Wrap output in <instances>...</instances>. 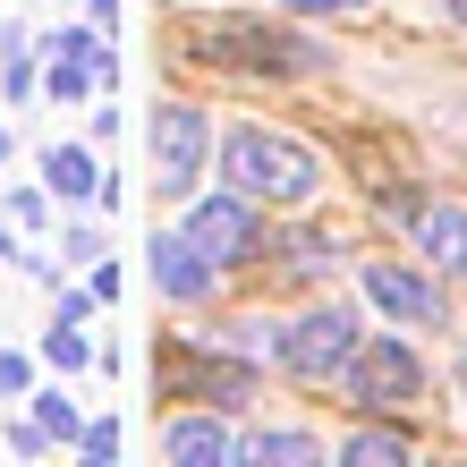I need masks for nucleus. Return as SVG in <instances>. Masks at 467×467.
<instances>
[{"label":"nucleus","mask_w":467,"mask_h":467,"mask_svg":"<svg viewBox=\"0 0 467 467\" xmlns=\"http://www.w3.org/2000/svg\"><path fill=\"white\" fill-rule=\"evenodd\" d=\"M222 171L246 204H306L315 187H323V161L306 145H289L281 128H230V145H222Z\"/></svg>","instance_id":"1"},{"label":"nucleus","mask_w":467,"mask_h":467,"mask_svg":"<svg viewBox=\"0 0 467 467\" xmlns=\"http://www.w3.org/2000/svg\"><path fill=\"white\" fill-rule=\"evenodd\" d=\"M187 51L213 60V68H272V77H297V68L323 60L306 35H281V26H264V17H204L196 35H187Z\"/></svg>","instance_id":"2"},{"label":"nucleus","mask_w":467,"mask_h":467,"mask_svg":"<svg viewBox=\"0 0 467 467\" xmlns=\"http://www.w3.org/2000/svg\"><path fill=\"white\" fill-rule=\"evenodd\" d=\"M348 357H357V315L340 306V297H332V306H315V315H297L289 332H281V366L297 382H332Z\"/></svg>","instance_id":"3"},{"label":"nucleus","mask_w":467,"mask_h":467,"mask_svg":"<svg viewBox=\"0 0 467 467\" xmlns=\"http://www.w3.org/2000/svg\"><path fill=\"white\" fill-rule=\"evenodd\" d=\"M348 382V400L357 408H408L425 391V366H417V348H400V340H357V357L340 366Z\"/></svg>","instance_id":"4"},{"label":"nucleus","mask_w":467,"mask_h":467,"mask_svg":"<svg viewBox=\"0 0 467 467\" xmlns=\"http://www.w3.org/2000/svg\"><path fill=\"white\" fill-rule=\"evenodd\" d=\"M213 119L204 111H187V102H161L153 111V179H161V196H187L196 187V171H204V136Z\"/></svg>","instance_id":"5"},{"label":"nucleus","mask_w":467,"mask_h":467,"mask_svg":"<svg viewBox=\"0 0 467 467\" xmlns=\"http://www.w3.org/2000/svg\"><path fill=\"white\" fill-rule=\"evenodd\" d=\"M187 238H196V255L213 272H230V264L255 255V204H246L238 187H230V196H204L196 213H187Z\"/></svg>","instance_id":"6"},{"label":"nucleus","mask_w":467,"mask_h":467,"mask_svg":"<svg viewBox=\"0 0 467 467\" xmlns=\"http://www.w3.org/2000/svg\"><path fill=\"white\" fill-rule=\"evenodd\" d=\"M366 297L391 323H417V332H442V289L425 281L417 264H366Z\"/></svg>","instance_id":"7"},{"label":"nucleus","mask_w":467,"mask_h":467,"mask_svg":"<svg viewBox=\"0 0 467 467\" xmlns=\"http://www.w3.org/2000/svg\"><path fill=\"white\" fill-rule=\"evenodd\" d=\"M153 281H161V297H179V306H187V297L213 289V264L196 255V238H187V230H161L153 238Z\"/></svg>","instance_id":"8"},{"label":"nucleus","mask_w":467,"mask_h":467,"mask_svg":"<svg viewBox=\"0 0 467 467\" xmlns=\"http://www.w3.org/2000/svg\"><path fill=\"white\" fill-rule=\"evenodd\" d=\"M161 451H171L179 467H222L238 442H230V433L222 425H213V417H171V433H161Z\"/></svg>","instance_id":"9"},{"label":"nucleus","mask_w":467,"mask_h":467,"mask_svg":"<svg viewBox=\"0 0 467 467\" xmlns=\"http://www.w3.org/2000/svg\"><path fill=\"white\" fill-rule=\"evenodd\" d=\"M417 238H425V255L442 264V272H467V213L459 204H425L417 213Z\"/></svg>","instance_id":"10"},{"label":"nucleus","mask_w":467,"mask_h":467,"mask_svg":"<svg viewBox=\"0 0 467 467\" xmlns=\"http://www.w3.org/2000/svg\"><path fill=\"white\" fill-rule=\"evenodd\" d=\"M246 459H281V467H315L323 459V442L315 433H255V442H238Z\"/></svg>","instance_id":"11"},{"label":"nucleus","mask_w":467,"mask_h":467,"mask_svg":"<svg viewBox=\"0 0 467 467\" xmlns=\"http://www.w3.org/2000/svg\"><path fill=\"white\" fill-rule=\"evenodd\" d=\"M43 171H51V187H60V196H86V204H94V187H102V179H94V161L77 153V145H51Z\"/></svg>","instance_id":"12"},{"label":"nucleus","mask_w":467,"mask_h":467,"mask_svg":"<svg viewBox=\"0 0 467 467\" xmlns=\"http://www.w3.org/2000/svg\"><path fill=\"white\" fill-rule=\"evenodd\" d=\"M340 459H357V467H391V459H408V433H348Z\"/></svg>","instance_id":"13"},{"label":"nucleus","mask_w":467,"mask_h":467,"mask_svg":"<svg viewBox=\"0 0 467 467\" xmlns=\"http://www.w3.org/2000/svg\"><path fill=\"white\" fill-rule=\"evenodd\" d=\"M0 51H9V94H26L35 68H26V35H17V26H0Z\"/></svg>","instance_id":"14"},{"label":"nucleus","mask_w":467,"mask_h":467,"mask_svg":"<svg viewBox=\"0 0 467 467\" xmlns=\"http://www.w3.org/2000/svg\"><path fill=\"white\" fill-rule=\"evenodd\" d=\"M43 357H51V366H86V340H77L68 323H51V340H43Z\"/></svg>","instance_id":"15"},{"label":"nucleus","mask_w":467,"mask_h":467,"mask_svg":"<svg viewBox=\"0 0 467 467\" xmlns=\"http://www.w3.org/2000/svg\"><path fill=\"white\" fill-rule=\"evenodd\" d=\"M43 433H60V442H77V433H86V425L68 417V400H43Z\"/></svg>","instance_id":"16"},{"label":"nucleus","mask_w":467,"mask_h":467,"mask_svg":"<svg viewBox=\"0 0 467 467\" xmlns=\"http://www.w3.org/2000/svg\"><path fill=\"white\" fill-rule=\"evenodd\" d=\"M77 442H86L94 459H111V451H119V425H86V433H77Z\"/></svg>","instance_id":"17"},{"label":"nucleus","mask_w":467,"mask_h":467,"mask_svg":"<svg viewBox=\"0 0 467 467\" xmlns=\"http://www.w3.org/2000/svg\"><path fill=\"white\" fill-rule=\"evenodd\" d=\"M0 391H26V366H17V357H0Z\"/></svg>","instance_id":"18"},{"label":"nucleus","mask_w":467,"mask_h":467,"mask_svg":"<svg viewBox=\"0 0 467 467\" xmlns=\"http://www.w3.org/2000/svg\"><path fill=\"white\" fill-rule=\"evenodd\" d=\"M297 9H332V17H348V9H366V0H297Z\"/></svg>","instance_id":"19"},{"label":"nucleus","mask_w":467,"mask_h":467,"mask_svg":"<svg viewBox=\"0 0 467 467\" xmlns=\"http://www.w3.org/2000/svg\"><path fill=\"white\" fill-rule=\"evenodd\" d=\"M86 9H94V17H119V0H86Z\"/></svg>","instance_id":"20"},{"label":"nucleus","mask_w":467,"mask_h":467,"mask_svg":"<svg viewBox=\"0 0 467 467\" xmlns=\"http://www.w3.org/2000/svg\"><path fill=\"white\" fill-rule=\"evenodd\" d=\"M459 417H467V357H459Z\"/></svg>","instance_id":"21"},{"label":"nucleus","mask_w":467,"mask_h":467,"mask_svg":"<svg viewBox=\"0 0 467 467\" xmlns=\"http://www.w3.org/2000/svg\"><path fill=\"white\" fill-rule=\"evenodd\" d=\"M0 264H9V230H0Z\"/></svg>","instance_id":"22"},{"label":"nucleus","mask_w":467,"mask_h":467,"mask_svg":"<svg viewBox=\"0 0 467 467\" xmlns=\"http://www.w3.org/2000/svg\"><path fill=\"white\" fill-rule=\"evenodd\" d=\"M451 9H459V17H467V0H451Z\"/></svg>","instance_id":"23"},{"label":"nucleus","mask_w":467,"mask_h":467,"mask_svg":"<svg viewBox=\"0 0 467 467\" xmlns=\"http://www.w3.org/2000/svg\"><path fill=\"white\" fill-rule=\"evenodd\" d=\"M0 153H9V136H0Z\"/></svg>","instance_id":"24"}]
</instances>
